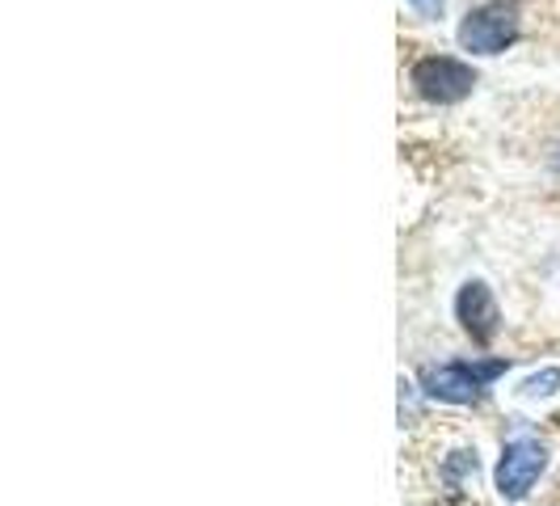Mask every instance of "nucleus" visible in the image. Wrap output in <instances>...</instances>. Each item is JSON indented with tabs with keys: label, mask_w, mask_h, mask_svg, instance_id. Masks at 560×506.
Returning <instances> with one entry per match:
<instances>
[{
	"label": "nucleus",
	"mask_w": 560,
	"mask_h": 506,
	"mask_svg": "<svg viewBox=\"0 0 560 506\" xmlns=\"http://www.w3.org/2000/svg\"><path fill=\"white\" fill-rule=\"evenodd\" d=\"M505 359H455V364H430L421 371V389L447 405H472L480 393L505 371Z\"/></svg>",
	"instance_id": "f257e3e1"
},
{
	"label": "nucleus",
	"mask_w": 560,
	"mask_h": 506,
	"mask_svg": "<svg viewBox=\"0 0 560 506\" xmlns=\"http://www.w3.org/2000/svg\"><path fill=\"white\" fill-rule=\"evenodd\" d=\"M409 81H413V89H418L425 102H434V106H455V102H464V97L477 89V68L451 56H425L413 64Z\"/></svg>",
	"instance_id": "f03ea898"
},
{
	"label": "nucleus",
	"mask_w": 560,
	"mask_h": 506,
	"mask_svg": "<svg viewBox=\"0 0 560 506\" xmlns=\"http://www.w3.org/2000/svg\"><path fill=\"white\" fill-rule=\"evenodd\" d=\"M548 464V451L535 439H514L502 448V460H498V494L505 503H523L532 494V485L539 481Z\"/></svg>",
	"instance_id": "7ed1b4c3"
},
{
	"label": "nucleus",
	"mask_w": 560,
	"mask_h": 506,
	"mask_svg": "<svg viewBox=\"0 0 560 506\" xmlns=\"http://www.w3.org/2000/svg\"><path fill=\"white\" fill-rule=\"evenodd\" d=\"M518 38V18L510 9H472L459 22V47L472 56H498Z\"/></svg>",
	"instance_id": "20e7f679"
},
{
	"label": "nucleus",
	"mask_w": 560,
	"mask_h": 506,
	"mask_svg": "<svg viewBox=\"0 0 560 506\" xmlns=\"http://www.w3.org/2000/svg\"><path fill=\"white\" fill-rule=\"evenodd\" d=\"M455 317H459V325H464V334L472 337L477 346H489L498 330H502V309H498V300H493V291H489V283H464L459 287V300H455Z\"/></svg>",
	"instance_id": "39448f33"
},
{
	"label": "nucleus",
	"mask_w": 560,
	"mask_h": 506,
	"mask_svg": "<svg viewBox=\"0 0 560 506\" xmlns=\"http://www.w3.org/2000/svg\"><path fill=\"white\" fill-rule=\"evenodd\" d=\"M560 389V367H544L539 376H532L527 384H523V393L527 396H552Z\"/></svg>",
	"instance_id": "423d86ee"
},
{
	"label": "nucleus",
	"mask_w": 560,
	"mask_h": 506,
	"mask_svg": "<svg viewBox=\"0 0 560 506\" xmlns=\"http://www.w3.org/2000/svg\"><path fill=\"white\" fill-rule=\"evenodd\" d=\"M421 18H443V0H409Z\"/></svg>",
	"instance_id": "0eeeda50"
}]
</instances>
